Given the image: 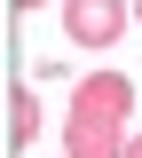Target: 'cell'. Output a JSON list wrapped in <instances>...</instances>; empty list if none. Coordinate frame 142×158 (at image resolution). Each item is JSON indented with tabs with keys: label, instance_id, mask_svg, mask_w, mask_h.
Masks as SVG:
<instances>
[{
	"label": "cell",
	"instance_id": "obj_2",
	"mask_svg": "<svg viewBox=\"0 0 142 158\" xmlns=\"http://www.w3.org/2000/svg\"><path fill=\"white\" fill-rule=\"evenodd\" d=\"M126 24H134V0H63V32H71V48H111Z\"/></svg>",
	"mask_w": 142,
	"mask_h": 158
},
{
	"label": "cell",
	"instance_id": "obj_1",
	"mask_svg": "<svg viewBox=\"0 0 142 158\" xmlns=\"http://www.w3.org/2000/svg\"><path fill=\"white\" fill-rule=\"evenodd\" d=\"M126 111H134V79L87 71L71 87V118H63V158H126Z\"/></svg>",
	"mask_w": 142,
	"mask_h": 158
},
{
	"label": "cell",
	"instance_id": "obj_6",
	"mask_svg": "<svg viewBox=\"0 0 142 158\" xmlns=\"http://www.w3.org/2000/svg\"><path fill=\"white\" fill-rule=\"evenodd\" d=\"M134 24H142V0H134Z\"/></svg>",
	"mask_w": 142,
	"mask_h": 158
},
{
	"label": "cell",
	"instance_id": "obj_3",
	"mask_svg": "<svg viewBox=\"0 0 142 158\" xmlns=\"http://www.w3.org/2000/svg\"><path fill=\"white\" fill-rule=\"evenodd\" d=\"M32 135H40V95H32V87H8V142L24 150Z\"/></svg>",
	"mask_w": 142,
	"mask_h": 158
},
{
	"label": "cell",
	"instance_id": "obj_5",
	"mask_svg": "<svg viewBox=\"0 0 142 158\" xmlns=\"http://www.w3.org/2000/svg\"><path fill=\"white\" fill-rule=\"evenodd\" d=\"M126 158H142V135H126Z\"/></svg>",
	"mask_w": 142,
	"mask_h": 158
},
{
	"label": "cell",
	"instance_id": "obj_4",
	"mask_svg": "<svg viewBox=\"0 0 142 158\" xmlns=\"http://www.w3.org/2000/svg\"><path fill=\"white\" fill-rule=\"evenodd\" d=\"M8 8H16V16H32V8H47V0H8Z\"/></svg>",
	"mask_w": 142,
	"mask_h": 158
}]
</instances>
